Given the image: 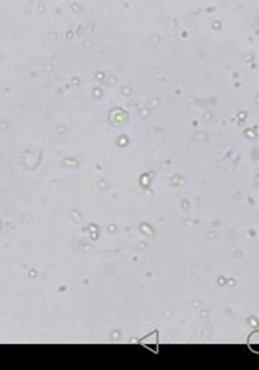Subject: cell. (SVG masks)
I'll return each mask as SVG.
<instances>
[{"instance_id":"obj_1","label":"cell","mask_w":259,"mask_h":370,"mask_svg":"<svg viewBox=\"0 0 259 370\" xmlns=\"http://www.w3.org/2000/svg\"><path fill=\"white\" fill-rule=\"evenodd\" d=\"M248 344H249V347L254 352H258L259 353V331H255V333L251 334V337L248 340Z\"/></svg>"}]
</instances>
